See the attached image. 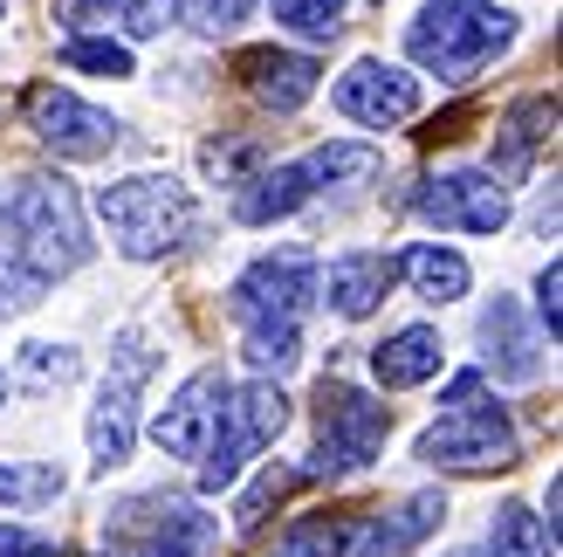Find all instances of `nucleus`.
I'll return each instance as SVG.
<instances>
[{"label":"nucleus","instance_id":"obj_1","mask_svg":"<svg viewBox=\"0 0 563 557\" xmlns=\"http://www.w3.org/2000/svg\"><path fill=\"white\" fill-rule=\"evenodd\" d=\"M317 255L296 241L255 255L234 283H228V317L241 330V358L255 379H282L302 358V317L317 303Z\"/></svg>","mask_w":563,"mask_h":557},{"label":"nucleus","instance_id":"obj_2","mask_svg":"<svg viewBox=\"0 0 563 557\" xmlns=\"http://www.w3.org/2000/svg\"><path fill=\"white\" fill-rule=\"evenodd\" d=\"M0 220H8L14 255H21V275H27L35 290L90 262L82 200H76V186H69L63 173H27V179H14L8 200H0Z\"/></svg>","mask_w":563,"mask_h":557},{"label":"nucleus","instance_id":"obj_3","mask_svg":"<svg viewBox=\"0 0 563 557\" xmlns=\"http://www.w3.org/2000/svg\"><path fill=\"white\" fill-rule=\"evenodd\" d=\"M509 42H516V14L495 8V0H427L406 21V55L440 83L482 76Z\"/></svg>","mask_w":563,"mask_h":557},{"label":"nucleus","instance_id":"obj_4","mask_svg":"<svg viewBox=\"0 0 563 557\" xmlns=\"http://www.w3.org/2000/svg\"><path fill=\"white\" fill-rule=\"evenodd\" d=\"M97 214L110 241H118V255L131 262H158L173 255V248L200 228V200L173 179V173H131V179H110L97 193Z\"/></svg>","mask_w":563,"mask_h":557},{"label":"nucleus","instance_id":"obj_5","mask_svg":"<svg viewBox=\"0 0 563 557\" xmlns=\"http://www.w3.org/2000/svg\"><path fill=\"white\" fill-rule=\"evenodd\" d=\"M220 516H207L186 495H124L103 510V557H213Z\"/></svg>","mask_w":563,"mask_h":557},{"label":"nucleus","instance_id":"obj_6","mask_svg":"<svg viewBox=\"0 0 563 557\" xmlns=\"http://www.w3.org/2000/svg\"><path fill=\"white\" fill-rule=\"evenodd\" d=\"M385 440H391V406L351 379H323L317 385V455H309L302 482L357 476V468H372L385 455Z\"/></svg>","mask_w":563,"mask_h":557},{"label":"nucleus","instance_id":"obj_7","mask_svg":"<svg viewBox=\"0 0 563 557\" xmlns=\"http://www.w3.org/2000/svg\"><path fill=\"white\" fill-rule=\"evenodd\" d=\"M412 461L440 468V476H495V468H516V421L509 406L474 393L461 406H440V421L412 440Z\"/></svg>","mask_w":563,"mask_h":557},{"label":"nucleus","instance_id":"obj_8","mask_svg":"<svg viewBox=\"0 0 563 557\" xmlns=\"http://www.w3.org/2000/svg\"><path fill=\"white\" fill-rule=\"evenodd\" d=\"M282 427H289V400H282V385L275 379H247L228 393V413H220V427L207 440V455H200V495H220V489H234L241 482V468L268 455Z\"/></svg>","mask_w":563,"mask_h":557},{"label":"nucleus","instance_id":"obj_9","mask_svg":"<svg viewBox=\"0 0 563 557\" xmlns=\"http://www.w3.org/2000/svg\"><path fill=\"white\" fill-rule=\"evenodd\" d=\"M412 214L440 234H501L509 228V186L482 165H454V173H433L412 193Z\"/></svg>","mask_w":563,"mask_h":557},{"label":"nucleus","instance_id":"obj_10","mask_svg":"<svg viewBox=\"0 0 563 557\" xmlns=\"http://www.w3.org/2000/svg\"><path fill=\"white\" fill-rule=\"evenodd\" d=\"M446 523V495L440 489H419L391 510H364L336 523V557H412L433 531Z\"/></svg>","mask_w":563,"mask_h":557},{"label":"nucleus","instance_id":"obj_11","mask_svg":"<svg viewBox=\"0 0 563 557\" xmlns=\"http://www.w3.org/2000/svg\"><path fill=\"white\" fill-rule=\"evenodd\" d=\"M124 365L103 379V393L90 406V455H97V476H110V468H124L131 448H137V385H145L152 372V351L137 330H124Z\"/></svg>","mask_w":563,"mask_h":557},{"label":"nucleus","instance_id":"obj_12","mask_svg":"<svg viewBox=\"0 0 563 557\" xmlns=\"http://www.w3.org/2000/svg\"><path fill=\"white\" fill-rule=\"evenodd\" d=\"M27 131H35L55 159H103L124 138V124L110 118V110L82 103L76 90H55V83H35V90H27Z\"/></svg>","mask_w":563,"mask_h":557},{"label":"nucleus","instance_id":"obj_13","mask_svg":"<svg viewBox=\"0 0 563 557\" xmlns=\"http://www.w3.org/2000/svg\"><path fill=\"white\" fill-rule=\"evenodd\" d=\"M330 103L344 110L351 124H364V131H391V124H412V118H419L427 90H419V76H412V69L378 63V55H364V63H351L344 76H336Z\"/></svg>","mask_w":563,"mask_h":557},{"label":"nucleus","instance_id":"obj_14","mask_svg":"<svg viewBox=\"0 0 563 557\" xmlns=\"http://www.w3.org/2000/svg\"><path fill=\"white\" fill-rule=\"evenodd\" d=\"M228 393H234V379L220 372V365H200L173 400L158 406V421H152V440L173 461H200L207 455V440L220 427V413H228Z\"/></svg>","mask_w":563,"mask_h":557},{"label":"nucleus","instance_id":"obj_15","mask_svg":"<svg viewBox=\"0 0 563 557\" xmlns=\"http://www.w3.org/2000/svg\"><path fill=\"white\" fill-rule=\"evenodd\" d=\"M234 76L247 83V97L268 103L275 118H289V110H302L309 97H317V55L302 48H241L234 55Z\"/></svg>","mask_w":563,"mask_h":557},{"label":"nucleus","instance_id":"obj_16","mask_svg":"<svg viewBox=\"0 0 563 557\" xmlns=\"http://www.w3.org/2000/svg\"><path fill=\"white\" fill-rule=\"evenodd\" d=\"M391 283H399V255H385V248H351V255H336L330 269H317V296L344 324L372 317Z\"/></svg>","mask_w":563,"mask_h":557},{"label":"nucleus","instance_id":"obj_17","mask_svg":"<svg viewBox=\"0 0 563 557\" xmlns=\"http://www.w3.org/2000/svg\"><path fill=\"white\" fill-rule=\"evenodd\" d=\"M309 200H317V186H309V173H302V159H282V165H255L241 186H234V220L241 228H275V220H289V214H302Z\"/></svg>","mask_w":563,"mask_h":557},{"label":"nucleus","instance_id":"obj_18","mask_svg":"<svg viewBox=\"0 0 563 557\" xmlns=\"http://www.w3.org/2000/svg\"><path fill=\"white\" fill-rule=\"evenodd\" d=\"M482 345H488V365L482 372H495L501 385H529V379L543 372V345H537V330H529L516 296H495L488 310H482Z\"/></svg>","mask_w":563,"mask_h":557},{"label":"nucleus","instance_id":"obj_19","mask_svg":"<svg viewBox=\"0 0 563 557\" xmlns=\"http://www.w3.org/2000/svg\"><path fill=\"white\" fill-rule=\"evenodd\" d=\"M440 365H446V345H440L433 324H406V330H391L385 345H372V379L385 393H412V385L440 379Z\"/></svg>","mask_w":563,"mask_h":557},{"label":"nucleus","instance_id":"obj_20","mask_svg":"<svg viewBox=\"0 0 563 557\" xmlns=\"http://www.w3.org/2000/svg\"><path fill=\"white\" fill-rule=\"evenodd\" d=\"M550 124H556V103L550 97H516L509 110H501V131H495V165L488 173L509 186V179H522L529 173V159H537V145L550 138Z\"/></svg>","mask_w":563,"mask_h":557},{"label":"nucleus","instance_id":"obj_21","mask_svg":"<svg viewBox=\"0 0 563 557\" xmlns=\"http://www.w3.org/2000/svg\"><path fill=\"white\" fill-rule=\"evenodd\" d=\"M399 275L412 283L419 303H461L467 283H474L467 255H461V248H446V241H419V248H406V255H399Z\"/></svg>","mask_w":563,"mask_h":557},{"label":"nucleus","instance_id":"obj_22","mask_svg":"<svg viewBox=\"0 0 563 557\" xmlns=\"http://www.w3.org/2000/svg\"><path fill=\"white\" fill-rule=\"evenodd\" d=\"M302 173H309L317 193H344V186L378 179V152L372 145H351V138H330V145H309L302 152Z\"/></svg>","mask_w":563,"mask_h":557},{"label":"nucleus","instance_id":"obj_23","mask_svg":"<svg viewBox=\"0 0 563 557\" xmlns=\"http://www.w3.org/2000/svg\"><path fill=\"white\" fill-rule=\"evenodd\" d=\"M488 557H556V537L529 503H501L488 523Z\"/></svg>","mask_w":563,"mask_h":557},{"label":"nucleus","instance_id":"obj_24","mask_svg":"<svg viewBox=\"0 0 563 557\" xmlns=\"http://www.w3.org/2000/svg\"><path fill=\"white\" fill-rule=\"evenodd\" d=\"M69 489L55 461H0V510H42Z\"/></svg>","mask_w":563,"mask_h":557},{"label":"nucleus","instance_id":"obj_25","mask_svg":"<svg viewBox=\"0 0 563 557\" xmlns=\"http://www.w3.org/2000/svg\"><path fill=\"white\" fill-rule=\"evenodd\" d=\"M344 8L351 0H275V28H289L302 42H330L344 28Z\"/></svg>","mask_w":563,"mask_h":557},{"label":"nucleus","instance_id":"obj_26","mask_svg":"<svg viewBox=\"0 0 563 557\" xmlns=\"http://www.w3.org/2000/svg\"><path fill=\"white\" fill-rule=\"evenodd\" d=\"M21 385H35V393H48V385H69L82 372V358L69 345H21Z\"/></svg>","mask_w":563,"mask_h":557},{"label":"nucleus","instance_id":"obj_27","mask_svg":"<svg viewBox=\"0 0 563 557\" xmlns=\"http://www.w3.org/2000/svg\"><path fill=\"white\" fill-rule=\"evenodd\" d=\"M289 489H302V468H268V476H255V489L234 503V523H241V531H262L268 510H275Z\"/></svg>","mask_w":563,"mask_h":557},{"label":"nucleus","instance_id":"obj_28","mask_svg":"<svg viewBox=\"0 0 563 557\" xmlns=\"http://www.w3.org/2000/svg\"><path fill=\"white\" fill-rule=\"evenodd\" d=\"M63 63L118 83V76H131V48H124V42H110V35H76V42H63Z\"/></svg>","mask_w":563,"mask_h":557},{"label":"nucleus","instance_id":"obj_29","mask_svg":"<svg viewBox=\"0 0 563 557\" xmlns=\"http://www.w3.org/2000/svg\"><path fill=\"white\" fill-rule=\"evenodd\" d=\"M200 159H207V173H213L220 186H241V179L255 173L268 152H262V138H234V145H207Z\"/></svg>","mask_w":563,"mask_h":557},{"label":"nucleus","instance_id":"obj_30","mask_svg":"<svg viewBox=\"0 0 563 557\" xmlns=\"http://www.w3.org/2000/svg\"><path fill=\"white\" fill-rule=\"evenodd\" d=\"M186 14L200 35H234V28L255 14V0H186Z\"/></svg>","mask_w":563,"mask_h":557},{"label":"nucleus","instance_id":"obj_31","mask_svg":"<svg viewBox=\"0 0 563 557\" xmlns=\"http://www.w3.org/2000/svg\"><path fill=\"white\" fill-rule=\"evenodd\" d=\"M268 557H336V523H296Z\"/></svg>","mask_w":563,"mask_h":557},{"label":"nucleus","instance_id":"obj_32","mask_svg":"<svg viewBox=\"0 0 563 557\" xmlns=\"http://www.w3.org/2000/svg\"><path fill=\"white\" fill-rule=\"evenodd\" d=\"M179 21V0H124V28L137 42H152V35H165V28Z\"/></svg>","mask_w":563,"mask_h":557},{"label":"nucleus","instance_id":"obj_33","mask_svg":"<svg viewBox=\"0 0 563 557\" xmlns=\"http://www.w3.org/2000/svg\"><path fill=\"white\" fill-rule=\"evenodd\" d=\"M556 290H563V269H556V255H550V269L537 275V324L550 330V345H556V330H563V303H556Z\"/></svg>","mask_w":563,"mask_h":557},{"label":"nucleus","instance_id":"obj_34","mask_svg":"<svg viewBox=\"0 0 563 557\" xmlns=\"http://www.w3.org/2000/svg\"><path fill=\"white\" fill-rule=\"evenodd\" d=\"M474 393H488V372H482V365H474V372H454V379H446L440 406H461V400H474Z\"/></svg>","mask_w":563,"mask_h":557},{"label":"nucleus","instance_id":"obj_35","mask_svg":"<svg viewBox=\"0 0 563 557\" xmlns=\"http://www.w3.org/2000/svg\"><path fill=\"white\" fill-rule=\"evenodd\" d=\"M21 290H35V283H27V275H21L14 262H0V310H14V303H27Z\"/></svg>","mask_w":563,"mask_h":557},{"label":"nucleus","instance_id":"obj_36","mask_svg":"<svg viewBox=\"0 0 563 557\" xmlns=\"http://www.w3.org/2000/svg\"><path fill=\"white\" fill-rule=\"evenodd\" d=\"M21 544H27V531H14V523H0V557H21Z\"/></svg>","mask_w":563,"mask_h":557},{"label":"nucleus","instance_id":"obj_37","mask_svg":"<svg viewBox=\"0 0 563 557\" xmlns=\"http://www.w3.org/2000/svg\"><path fill=\"white\" fill-rule=\"evenodd\" d=\"M0 400H8V372H0Z\"/></svg>","mask_w":563,"mask_h":557},{"label":"nucleus","instance_id":"obj_38","mask_svg":"<svg viewBox=\"0 0 563 557\" xmlns=\"http://www.w3.org/2000/svg\"><path fill=\"white\" fill-rule=\"evenodd\" d=\"M454 557H482V550H454Z\"/></svg>","mask_w":563,"mask_h":557}]
</instances>
